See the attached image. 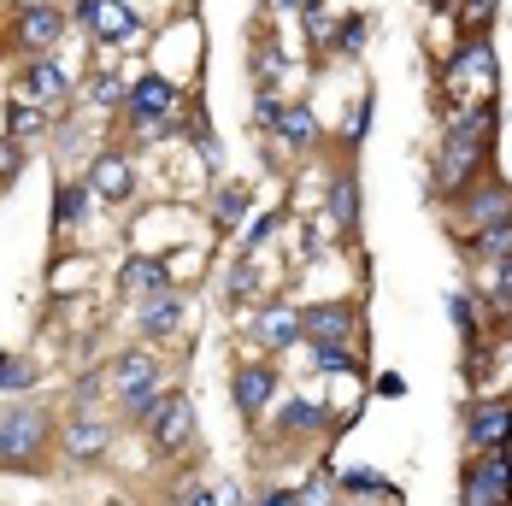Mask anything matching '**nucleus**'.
Returning a JSON list of instances; mask_svg holds the SVG:
<instances>
[{"label":"nucleus","mask_w":512,"mask_h":506,"mask_svg":"<svg viewBox=\"0 0 512 506\" xmlns=\"http://www.w3.org/2000/svg\"><path fill=\"white\" fill-rule=\"evenodd\" d=\"M106 442H112V430H106L95 412H71V418H65V459L89 465V459L106 454Z\"/></svg>","instance_id":"13"},{"label":"nucleus","mask_w":512,"mask_h":506,"mask_svg":"<svg viewBox=\"0 0 512 506\" xmlns=\"http://www.w3.org/2000/svg\"><path fill=\"white\" fill-rule=\"evenodd\" d=\"M148 436L159 454H183L195 442V401L189 395H159V406L148 412Z\"/></svg>","instance_id":"5"},{"label":"nucleus","mask_w":512,"mask_h":506,"mask_svg":"<svg viewBox=\"0 0 512 506\" xmlns=\"http://www.w3.org/2000/svg\"><path fill=\"white\" fill-rule=\"evenodd\" d=\"M324 224H336L342 236L359 230V177L354 171H336L330 189H324Z\"/></svg>","instance_id":"15"},{"label":"nucleus","mask_w":512,"mask_h":506,"mask_svg":"<svg viewBox=\"0 0 512 506\" xmlns=\"http://www.w3.org/2000/svg\"><path fill=\"white\" fill-rule=\"evenodd\" d=\"M42 124H48V112L30 106V101H12V112H6V130H12V136H36Z\"/></svg>","instance_id":"32"},{"label":"nucleus","mask_w":512,"mask_h":506,"mask_svg":"<svg viewBox=\"0 0 512 506\" xmlns=\"http://www.w3.org/2000/svg\"><path fill=\"white\" fill-rule=\"evenodd\" d=\"M371 112H377V95H359V106L348 112V124H342V142H348V148H359V142H365V124H371Z\"/></svg>","instance_id":"33"},{"label":"nucleus","mask_w":512,"mask_h":506,"mask_svg":"<svg viewBox=\"0 0 512 506\" xmlns=\"http://www.w3.org/2000/svg\"><path fill=\"white\" fill-rule=\"evenodd\" d=\"M389 506H401V501H389Z\"/></svg>","instance_id":"43"},{"label":"nucleus","mask_w":512,"mask_h":506,"mask_svg":"<svg viewBox=\"0 0 512 506\" xmlns=\"http://www.w3.org/2000/svg\"><path fill=\"white\" fill-rule=\"evenodd\" d=\"M89 101L95 106H118V101H130V89H124L118 77H95V83H89Z\"/></svg>","instance_id":"36"},{"label":"nucleus","mask_w":512,"mask_h":506,"mask_svg":"<svg viewBox=\"0 0 512 506\" xmlns=\"http://www.w3.org/2000/svg\"><path fill=\"white\" fill-rule=\"evenodd\" d=\"M65 36V12L59 6H30V12H18V24H12V42L24 53H36V59H48V48Z\"/></svg>","instance_id":"10"},{"label":"nucleus","mask_w":512,"mask_h":506,"mask_svg":"<svg viewBox=\"0 0 512 506\" xmlns=\"http://www.w3.org/2000/svg\"><path fill=\"white\" fill-rule=\"evenodd\" d=\"M301 336L307 342H348L354 336V306H307L301 312Z\"/></svg>","instance_id":"19"},{"label":"nucleus","mask_w":512,"mask_h":506,"mask_svg":"<svg viewBox=\"0 0 512 506\" xmlns=\"http://www.w3.org/2000/svg\"><path fill=\"white\" fill-rule=\"evenodd\" d=\"M112 389H118V406H124L130 418L148 424V412L159 406V365L148 354H124L118 371H112Z\"/></svg>","instance_id":"4"},{"label":"nucleus","mask_w":512,"mask_h":506,"mask_svg":"<svg viewBox=\"0 0 512 506\" xmlns=\"http://www.w3.org/2000/svg\"><path fill=\"white\" fill-rule=\"evenodd\" d=\"M336 48H342V53H359V48H365V18H348V24L336 30Z\"/></svg>","instance_id":"38"},{"label":"nucleus","mask_w":512,"mask_h":506,"mask_svg":"<svg viewBox=\"0 0 512 506\" xmlns=\"http://www.w3.org/2000/svg\"><path fill=\"white\" fill-rule=\"evenodd\" d=\"M77 18L89 24V36L106 42V48H118V42L142 36V18L130 12V0H77Z\"/></svg>","instance_id":"7"},{"label":"nucleus","mask_w":512,"mask_h":506,"mask_svg":"<svg viewBox=\"0 0 512 506\" xmlns=\"http://www.w3.org/2000/svg\"><path fill=\"white\" fill-rule=\"evenodd\" d=\"M124 106H130L142 124H159V118L177 106V83H165L159 71H148V77H136V83H130V101H124Z\"/></svg>","instance_id":"16"},{"label":"nucleus","mask_w":512,"mask_h":506,"mask_svg":"<svg viewBox=\"0 0 512 506\" xmlns=\"http://www.w3.org/2000/svg\"><path fill=\"white\" fill-rule=\"evenodd\" d=\"M0 359H6V354H0Z\"/></svg>","instance_id":"44"},{"label":"nucleus","mask_w":512,"mask_h":506,"mask_svg":"<svg viewBox=\"0 0 512 506\" xmlns=\"http://www.w3.org/2000/svg\"><path fill=\"white\" fill-rule=\"evenodd\" d=\"M230 395H236V412L254 424L259 412L271 406V395H277V365H265V359H254V365H236Z\"/></svg>","instance_id":"9"},{"label":"nucleus","mask_w":512,"mask_h":506,"mask_svg":"<svg viewBox=\"0 0 512 506\" xmlns=\"http://www.w3.org/2000/svg\"><path fill=\"white\" fill-rule=\"evenodd\" d=\"M312 430H324V406L289 401L283 412H277V436H312Z\"/></svg>","instance_id":"24"},{"label":"nucleus","mask_w":512,"mask_h":506,"mask_svg":"<svg viewBox=\"0 0 512 506\" xmlns=\"http://www.w3.org/2000/svg\"><path fill=\"white\" fill-rule=\"evenodd\" d=\"M460 506H512V459L507 448H489L465 465L460 477Z\"/></svg>","instance_id":"3"},{"label":"nucleus","mask_w":512,"mask_h":506,"mask_svg":"<svg viewBox=\"0 0 512 506\" xmlns=\"http://www.w3.org/2000/svg\"><path fill=\"white\" fill-rule=\"evenodd\" d=\"M189 142H195V153H201V159H218V142H212V130H206L201 112H195V124H189Z\"/></svg>","instance_id":"39"},{"label":"nucleus","mask_w":512,"mask_h":506,"mask_svg":"<svg viewBox=\"0 0 512 506\" xmlns=\"http://www.w3.org/2000/svg\"><path fill=\"white\" fill-rule=\"evenodd\" d=\"M89 189H95L101 201H130V195H136V165H130L124 153H95V159H89Z\"/></svg>","instance_id":"11"},{"label":"nucleus","mask_w":512,"mask_h":506,"mask_svg":"<svg viewBox=\"0 0 512 506\" xmlns=\"http://www.w3.org/2000/svg\"><path fill=\"white\" fill-rule=\"evenodd\" d=\"M89 201H95V189H89V177H77V183H65V189H59V201H53V230H77V224L89 218Z\"/></svg>","instance_id":"21"},{"label":"nucleus","mask_w":512,"mask_h":506,"mask_svg":"<svg viewBox=\"0 0 512 506\" xmlns=\"http://www.w3.org/2000/svg\"><path fill=\"white\" fill-rule=\"evenodd\" d=\"M465 224V236H477V230H489V224H507L512 218V183L501 177H483L477 189H465L460 195V212H454Z\"/></svg>","instance_id":"6"},{"label":"nucleus","mask_w":512,"mask_h":506,"mask_svg":"<svg viewBox=\"0 0 512 506\" xmlns=\"http://www.w3.org/2000/svg\"><path fill=\"white\" fill-rule=\"evenodd\" d=\"M448 312H454V330H460L465 342H477V301L454 289V295H448Z\"/></svg>","instance_id":"34"},{"label":"nucleus","mask_w":512,"mask_h":506,"mask_svg":"<svg viewBox=\"0 0 512 506\" xmlns=\"http://www.w3.org/2000/svg\"><path fill=\"white\" fill-rule=\"evenodd\" d=\"M424 6H460V0H424Z\"/></svg>","instance_id":"42"},{"label":"nucleus","mask_w":512,"mask_h":506,"mask_svg":"<svg viewBox=\"0 0 512 506\" xmlns=\"http://www.w3.org/2000/svg\"><path fill=\"white\" fill-rule=\"evenodd\" d=\"M254 330H259V342H271V348L283 354V348H295V342H301V312H289V306H265Z\"/></svg>","instance_id":"20"},{"label":"nucleus","mask_w":512,"mask_h":506,"mask_svg":"<svg viewBox=\"0 0 512 506\" xmlns=\"http://www.w3.org/2000/svg\"><path fill=\"white\" fill-rule=\"evenodd\" d=\"M259 506H301V489H271Z\"/></svg>","instance_id":"40"},{"label":"nucleus","mask_w":512,"mask_h":506,"mask_svg":"<svg viewBox=\"0 0 512 506\" xmlns=\"http://www.w3.org/2000/svg\"><path fill=\"white\" fill-rule=\"evenodd\" d=\"M118 283H124L130 295H142V301H148V295H165V289H171V265L154 259V253H130V259H124V271H118Z\"/></svg>","instance_id":"18"},{"label":"nucleus","mask_w":512,"mask_h":506,"mask_svg":"<svg viewBox=\"0 0 512 506\" xmlns=\"http://www.w3.org/2000/svg\"><path fill=\"white\" fill-rule=\"evenodd\" d=\"M312 365H318V371H365L342 342H312Z\"/></svg>","instance_id":"30"},{"label":"nucleus","mask_w":512,"mask_h":506,"mask_svg":"<svg viewBox=\"0 0 512 506\" xmlns=\"http://www.w3.org/2000/svg\"><path fill=\"white\" fill-rule=\"evenodd\" d=\"M36 377H42V365H36V359H24V354H6V359H0V395L30 389Z\"/></svg>","instance_id":"26"},{"label":"nucleus","mask_w":512,"mask_h":506,"mask_svg":"<svg viewBox=\"0 0 512 506\" xmlns=\"http://www.w3.org/2000/svg\"><path fill=\"white\" fill-rule=\"evenodd\" d=\"M277 224H283V218H277V212H259L254 224H248V236H242V242H248V253H254V248H265V242H271V236H277Z\"/></svg>","instance_id":"37"},{"label":"nucleus","mask_w":512,"mask_h":506,"mask_svg":"<svg viewBox=\"0 0 512 506\" xmlns=\"http://www.w3.org/2000/svg\"><path fill=\"white\" fill-rule=\"evenodd\" d=\"M465 71L489 89L495 83V48H489V36H465L460 53L448 59V71H442V83H465Z\"/></svg>","instance_id":"17"},{"label":"nucleus","mask_w":512,"mask_h":506,"mask_svg":"<svg viewBox=\"0 0 512 506\" xmlns=\"http://www.w3.org/2000/svg\"><path fill=\"white\" fill-rule=\"evenodd\" d=\"M277 136H283L289 148H312V142H318V118H312V106H283V112H277Z\"/></svg>","instance_id":"23"},{"label":"nucleus","mask_w":512,"mask_h":506,"mask_svg":"<svg viewBox=\"0 0 512 506\" xmlns=\"http://www.w3.org/2000/svg\"><path fill=\"white\" fill-rule=\"evenodd\" d=\"M18 6H24V12H30V6H53V0H18Z\"/></svg>","instance_id":"41"},{"label":"nucleus","mask_w":512,"mask_h":506,"mask_svg":"<svg viewBox=\"0 0 512 506\" xmlns=\"http://www.w3.org/2000/svg\"><path fill=\"white\" fill-rule=\"evenodd\" d=\"M242 218H248V183H224V189L212 195V224H218V230L230 236V230H236Z\"/></svg>","instance_id":"22"},{"label":"nucleus","mask_w":512,"mask_h":506,"mask_svg":"<svg viewBox=\"0 0 512 506\" xmlns=\"http://www.w3.org/2000/svg\"><path fill=\"white\" fill-rule=\"evenodd\" d=\"M336 483H342L348 495H383V501H401V495L389 489V477H377V471H342Z\"/></svg>","instance_id":"29"},{"label":"nucleus","mask_w":512,"mask_h":506,"mask_svg":"<svg viewBox=\"0 0 512 506\" xmlns=\"http://www.w3.org/2000/svg\"><path fill=\"white\" fill-rule=\"evenodd\" d=\"M471 253H477V259H489V265H495V259H512V218H507V224L477 230V236H471Z\"/></svg>","instance_id":"25"},{"label":"nucleus","mask_w":512,"mask_h":506,"mask_svg":"<svg viewBox=\"0 0 512 506\" xmlns=\"http://www.w3.org/2000/svg\"><path fill=\"white\" fill-rule=\"evenodd\" d=\"M330 483H336V471H330V465H324V471H312L307 489H301V506H336V501H330Z\"/></svg>","instance_id":"35"},{"label":"nucleus","mask_w":512,"mask_h":506,"mask_svg":"<svg viewBox=\"0 0 512 506\" xmlns=\"http://www.w3.org/2000/svg\"><path fill=\"white\" fill-rule=\"evenodd\" d=\"M254 289H259V265H254V259H236V265H230V277H224V306H242Z\"/></svg>","instance_id":"27"},{"label":"nucleus","mask_w":512,"mask_h":506,"mask_svg":"<svg viewBox=\"0 0 512 506\" xmlns=\"http://www.w3.org/2000/svg\"><path fill=\"white\" fill-rule=\"evenodd\" d=\"M495 6H501V0H460V6H454V24H460L465 36H483L489 18H495Z\"/></svg>","instance_id":"28"},{"label":"nucleus","mask_w":512,"mask_h":506,"mask_svg":"<svg viewBox=\"0 0 512 506\" xmlns=\"http://www.w3.org/2000/svg\"><path fill=\"white\" fill-rule=\"evenodd\" d=\"M489 306L495 312H512V259H495L489 265Z\"/></svg>","instance_id":"31"},{"label":"nucleus","mask_w":512,"mask_h":506,"mask_svg":"<svg viewBox=\"0 0 512 506\" xmlns=\"http://www.w3.org/2000/svg\"><path fill=\"white\" fill-rule=\"evenodd\" d=\"M495 148V101L460 112L448 130H442V148H436V195H465L483 183V165Z\"/></svg>","instance_id":"1"},{"label":"nucleus","mask_w":512,"mask_h":506,"mask_svg":"<svg viewBox=\"0 0 512 506\" xmlns=\"http://www.w3.org/2000/svg\"><path fill=\"white\" fill-rule=\"evenodd\" d=\"M465 442H471L477 454H489V448H507V442H512V395L471 406V418H465Z\"/></svg>","instance_id":"8"},{"label":"nucleus","mask_w":512,"mask_h":506,"mask_svg":"<svg viewBox=\"0 0 512 506\" xmlns=\"http://www.w3.org/2000/svg\"><path fill=\"white\" fill-rule=\"evenodd\" d=\"M48 436H53V418L42 406H6L0 412V465H12V471L36 465Z\"/></svg>","instance_id":"2"},{"label":"nucleus","mask_w":512,"mask_h":506,"mask_svg":"<svg viewBox=\"0 0 512 506\" xmlns=\"http://www.w3.org/2000/svg\"><path fill=\"white\" fill-rule=\"evenodd\" d=\"M136 330H142L148 342H165V336H177V330H183V295H177V289H165V295H148V301L136 306Z\"/></svg>","instance_id":"12"},{"label":"nucleus","mask_w":512,"mask_h":506,"mask_svg":"<svg viewBox=\"0 0 512 506\" xmlns=\"http://www.w3.org/2000/svg\"><path fill=\"white\" fill-rule=\"evenodd\" d=\"M18 83H24V95H18V101L42 106V112L59 106V101H65V89H71V83H65V71H59V59H30Z\"/></svg>","instance_id":"14"}]
</instances>
